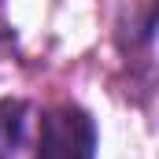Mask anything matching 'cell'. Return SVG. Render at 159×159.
I'll return each instance as SVG.
<instances>
[{"mask_svg": "<svg viewBox=\"0 0 159 159\" xmlns=\"http://www.w3.org/2000/svg\"><path fill=\"white\" fill-rule=\"evenodd\" d=\"M34 159H96V122L78 104H56L41 111Z\"/></svg>", "mask_w": 159, "mask_h": 159, "instance_id": "cell-1", "label": "cell"}, {"mask_svg": "<svg viewBox=\"0 0 159 159\" xmlns=\"http://www.w3.org/2000/svg\"><path fill=\"white\" fill-rule=\"evenodd\" d=\"M26 126H30V104L26 100H0V159H19L26 144Z\"/></svg>", "mask_w": 159, "mask_h": 159, "instance_id": "cell-2", "label": "cell"}]
</instances>
